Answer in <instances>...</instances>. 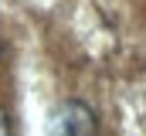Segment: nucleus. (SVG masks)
<instances>
[{
	"label": "nucleus",
	"mask_w": 146,
	"mask_h": 136,
	"mask_svg": "<svg viewBox=\"0 0 146 136\" xmlns=\"http://www.w3.org/2000/svg\"><path fill=\"white\" fill-rule=\"evenodd\" d=\"M95 116L82 102H61L48 119V136H95Z\"/></svg>",
	"instance_id": "1"
},
{
	"label": "nucleus",
	"mask_w": 146,
	"mask_h": 136,
	"mask_svg": "<svg viewBox=\"0 0 146 136\" xmlns=\"http://www.w3.org/2000/svg\"><path fill=\"white\" fill-rule=\"evenodd\" d=\"M0 136H10V119H7L3 109H0Z\"/></svg>",
	"instance_id": "2"
}]
</instances>
